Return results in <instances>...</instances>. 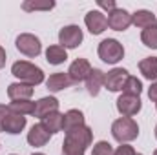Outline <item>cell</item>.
<instances>
[{"mask_svg":"<svg viewBox=\"0 0 157 155\" xmlns=\"http://www.w3.org/2000/svg\"><path fill=\"white\" fill-rule=\"evenodd\" d=\"M141 40L146 47H152V49H157V24L143 29L141 33Z\"/></svg>","mask_w":157,"mask_h":155,"instance_id":"24","label":"cell"},{"mask_svg":"<svg viewBox=\"0 0 157 155\" xmlns=\"http://www.w3.org/2000/svg\"><path fill=\"white\" fill-rule=\"evenodd\" d=\"M84 126V113L80 110H70L64 113V131Z\"/></svg>","mask_w":157,"mask_h":155,"instance_id":"22","label":"cell"},{"mask_svg":"<svg viewBox=\"0 0 157 155\" xmlns=\"http://www.w3.org/2000/svg\"><path fill=\"white\" fill-rule=\"evenodd\" d=\"M139 71L148 80H157V57H146L139 62Z\"/></svg>","mask_w":157,"mask_h":155,"instance_id":"21","label":"cell"},{"mask_svg":"<svg viewBox=\"0 0 157 155\" xmlns=\"http://www.w3.org/2000/svg\"><path fill=\"white\" fill-rule=\"evenodd\" d=\"M49 139H51V133L42 126V124H35L29 131H28V142L31 144V146H35V148H42V146H46L48 142H49Z\"/></svg>","mask_w":157,"mask_h":155,"instance_id":"13","label":"cell"},{"mask_svg":"<svg viewBox=\"0 0 157 155\" xmlns=\"http://www.w3.org/2000/svg\"><path fill=\"white\" fill-rule=\"evenodd\" d=\"M132 26V13H128L126 9H113L112 13H108V28L115 29V31H126Z\"/></svg>","mask_w":157,"mask_h":155,"instance_id":"10","label":"cell"},{"mask_svg":"<svg viewBox=\"0 0 157 155\" xmlns=\"http://www.w3.org/2000/svg\"><path fill=\"white\" fill-rule=\"evenodd\" d=\"M104 78H106V73H104L102 70H99V68H93V70L90 71V75H88V78H86L84 82H86V89H88V93H90L91 97L99 95L101 88L104 86Z\"/></svg>","mask_w":157,"mask_h":155,"instance_id":"15","label":"cell"},{"mask_svg":"<svg viewBox=\"0 0 157 155\" xmlns=\"http://www.w3.org/2000/svg\"><path fill=\"white\" fill-rule=\"evenodd\" d=\"M73 82L70 80L68 73H53L49 75V78L46 80V88L51 91V93H57V91H62L66 88H70Z\"/></svg>","mask_w":157,"mask_h":155,"instance_id":"18","label":"cell"},{"mask_svg":"<svg viewBox=\"0 0 157 155\" xmlns=\"http://www.w3.org/2000/svg\"><path fill=\"white\" fill-rule=\"evenodd\" d=\"M84 24L91 35H101L102 31L108 29V17L102 11L93 9V11H88V15L84 17Z\"/></svg>","mask_w":157,"mask_h":155,"instance_id":"8","label":"cell"},{"mask_svg":"<svg viewBox=\"0 0 157 155\" xmlns=\"http://www.w3.org/2000/svg\"><path fill=\"white\" fill-rule=\"evenodd\" d=\"M132 24H133L135 28L146 29V28L157 24V18H155V15H154L152 11H148V9H137V11L132 15Z\"/></svg>","mask_w":157,"mask_h":155,"instance_id":"17","label":"cell"},{"mask_svg":"<svg viewBox=\"0 0 157 155\" xmlns=\"http://www.w3.org/2000/svg\"><path fill=\"white\" fill-rule=\"evenodd\" d=\"M93 142V131L86 124L66 131L64 142H62V155H84L88 146Z\"/></svg>","mask_w":157,"mask_h":155,"instance_id":"1","label":"cell"},{"mask_svg":"<svg viewBox=\"0 0 157 155\" xmlns=\"http://www.w3.org/2000/svg\"><path fill=\"white\" fill-rule=\"evenodd\" d=\"M155 139H157V124H155Z\"/></svg>","mask_w":157,"mask_h":155,"instance_id":"33","label":"cell"},{"mask_svg":"<svg viewBox=\"0 0 157 155\" xmlns=\"http://www.w3.org/2000/svg\"><path fill=\"white\" fill-rule=\"evenodd\" d=\"M97 53H99V59L106 64H117L119 60L124 59V47L115 39H104L99 44Z\"/></svg>","mask_w":157,"mask_h":155,"instance_id":"4","label":"cell"},{"mask_svg":"<svg viewBox=\"0 0 157 155\" xmlns=\"http://www.w3.org/2000/svg\"><path fill=\"white\" fill-rule=\"evenodd\" d=\"M112 135L121 144L132 142L139 137V126L132 117H121L112 124Z\"/></svg>","mask_w":157,"mask_h":155,"instance_id":"3","label":"cell"},{"mask_svg":"<svg viewBox=\"0 0 157 155\" xmlns=\"http://www.w3.org/2000/svg\"><path fill=\"white\" fill-rule=\"evenodd\" d=\"M46 60H48L49 64H53V66L64 64V62L68 60V51H66L62 46H59V44L49 46V47L46 49Z\"/></svg>","mask_w":157,"mask_h":155,"instance_id":"20","label":"cell"},{"mask_svg":"<svg viewBox=\"0 0 157 155\" xmlns=\"http://www.w3.org/2000/svg\"><path fill=\"white\" fill-rule=\"evenodd\" d=\"M137 155H143V153H137Z\"/></svg>","mask_w":157,"mask_h":155,"instance_id":"36","label":"cell"},{"mask_svg":"<svg viewBox=\"0 0 157 155\" xmlns=\"http://www.w3.org/2000/svg\"><path fill=\"white\" fill-rule=\"evenodd\" d=\"M141 108H143V102H141V99L135 97V95H126V93H122L117 99V112L122 117L137 115V113L141 112Z\"/></svg>","mask_w":157,"mask_h":155,"instance_id":"7","label":"cell"},{"mask_svg":"<svg viewBox=\"0 0 157 155\" xmlns=\"http://www.w3.org/2000/svg\"><path fill=\"white\" fill-rule=\"evenodd\" d=\"M33 155H44V153H33Z\"/></svg>","mask_w":157,"mask_h":155,"instance_id":"34","label":"cell"},{"mask_svg":"<svg viewBox=\"0 0 157 155\" xmlns=\"http://www.w3.org/2000/svg\"><path fill=\"white\" fill-rule=\"evenodd\" d=\"M7 108H9V112H13L17 115H33L35 113L33 100H11Z\"/></svg>","mask_w":157,"mask_h":155,"instance_id":"23","label":"cell"},{"mask_svg":"<svg viewBox=\"0 0 157 155\" xmlns=\"http://www.w3.org/2000/svg\"><path fill=\"white\" fill-rule=\"evenodd\" d=\"M97 6L102 7V9H106L108 13H112L113 9H117V6H115L113 0H97Z\"/></svg>","mask_w":157,"mask_h":155,"instance_id":"29","label":"cell"},{"mask_svg":"<svg viewBox=\"0 0 157 155\" xmlns=\"http://www.w3.org/2000/svg\"><path fill=\"white\" fill-rule=\"evenodd\" d=\"M82 29L75 26V24H70V26H64L60 31H59V46H62L64 49H73L78 47L82 44Z\"/></svg>","mask_w":157,"mask_h":155,"instance_id":"6","label":"cell"},{"mask_svg":"<svg viewBox=\"0 0 157 155\" xmlns=\"http://www.w3.org/2000/svg\"><path fill=\"white\" fill-rule=\"evenodd\" d=\"M7 113H9V108H7L6 104H0V131H2V128H4V120H6Z\"/></svg>","mask_w":157,"mask_h":155,"instance_id":"30","label":"cell"},{"mask_svg":"<svg viewBox=\"0 0 157 155\" xmlns=\"http://www.w3.org/2000/svg\"><path fill=\"white\" fill-rule=\"evenodd\" d=\"M148 97H150V100H154L157 104V80L152 82V86H150V89H148Z\"/></svg>","mask_w":157,"mask_h":155,"instance_id":"31","label":"cell"},{"mask_svg":"<svg viewBox=\"0 0 157 155\" xmlns=\"http://www.w3.org/2000/svg\"><path fill=\"white\" fill-rule=\"evenodd\" d=\"M122 91H124L126 95H135V97H139L141 91H143V82L137 77H132V75H130L128 80H126V84H124V88H122Z\"/></svg>","mask_w":157,"mask_h":155,"instance_id":"25","label":"cell"},{"mask_svg":"<svg viewBox=\"0 0 157 155\" xmlns=\"http://www.w3.org/2000/svg\"><path fill=\"white\" fill-rule=\"evenodd\" d=\"M113 153H115V150H113L112 144L106 142V141H99V142L93 146V152H91V155H113Z\"/></svg>","mask_w":157,"mask_h":155,"instance_id":"27","label":"cell"},{"mask_svg":"<svg viewBox=\"0 0 157 155\" xmlns=\"http://www.w3.org/2000/svg\"><path fill=\"white\" fill-rule=\"evenodd\" d=\"M6 60H7V59H6V49L0 46V70L6 66Z\"/></svg>","mask_w":157,"mask_h":155,"instance_id":"32","label":"cell"},{"mask_svg":"<svg viewBox=\"0 0 157 155\" xmlns=\"http://www.w3.org/2000/svg\"><path fill=\"white\" fill-rule=\"evenodd\" d=\"M91 70H93V68H91V64H90L86 59H77V60L71 62V66H70V70H68V77H70V80H71L73 84H78V82H82V80L88 78V75H90Z\"/></svg>","mask_w":157,"mask_h":155,"instance_id":"11","label":"cell"},{"mask_svg":"<svg viewBox=\"0 0 157 155\" xmlns=\"http://www.w3.org/2000/svg\"><path fill=\"white\" fill-rule=\"evenodd\" d=\"M35 88L24 82H13L7 86V97L11 100H31Z\"/></svg>","mask_w":157,"mask_h":155,"instance_id":"12","label":"cell"},{"mask_svg":"<svg viewBox=\"0 0 157 155\" xmlns=\"http://www.w3.org/2000/svg\"><path fill=\"white\" fill-rule=\"evenodd\" d=\"M15 46H17V49H18L22 55H26V57H29V59L39 57L40 51H42L40 39L35 37V35H31V33H22V35H18L17 40H15Z\"/></svg>","mask_w":157,"mask_h":155,"instance_id":"5","label":"cell"},{"mask_svg":"<svg viewBox=\"0 0 157 155\" xmlns=\"http://www.w3.org/2000/svg\"><path fill=\"white\" fill-rule=\"evenodd\" d=\"M40 124H42L51 135H53V133H59V131L64 130V115L59 113V112H55V113H51V115L44 117V119L40 120Z\"/></svg>","mask_w":157,"mask_h":155,"instance_id":"19","label":"cell"},{"mask_svg":"<svg viewBox=\"0 0 157 155\" xmlns=\"http://www.w3.org/2000/svg\"><path fill=\"white\" fill-rule=\"evenodd\" d=\"M113 155H137V152H135L130 144H121L117 150H115Z\"/></svg>","mask_w":157,"mask_h":155,"instance_id":"28","label":"cell"},{"mask_svg":"<svg viewBox=\"0 0 157 155\" xmlns=\"http://www.w3.org/2000/svg\"><path fill=\"white\" fill-rule=\"evenodd\" d=\"M154 155H157V150H155V152H154Z\"/></svg>","mask_w":157,"mask_h":155,"instance_id":"35","label":"cell"},{"mask_svg":"<svg viewBox=\"0 0 157 155\" xmlns=\"http://www.w3.org/2000/svg\"><path fill=\"white\" fill-rule=\"evenodd\" d=\"M55 7V2L53 0H48V2H29L26 0L22 4V9L24 11H49Z\"/></svg>","mask_w":157,"mask_h":155,"instance_id":"26","label":"cell"},{"mask_svg":"<svg viewBox=\"0 0 157 155\" xmlns=\"http://www.w3.org/2000/svg\"><path fill=\"white\" fill-rule=\"evenodd\" d=\"M24 128H26V117L17 115V113L9 112L7 117H6V120H4L2 131H6V133H9V135H17V133H20Z\"/></svg>","mask_w":157,"mask_h":155,"instance_id":"16","label":"cell"},{"mask_svg":"<svg viewBox=\"0 0 157 155\" xmlns=\"http://www.w3.org/2000/svg\"><path fill=\"white\" fill-rule=\"evenodd\" d=\"M155 108H157V104H155Z\"/></svg>","mask_w":157,"mask_h":155,"instance_id":"38","label":"cell"},{"mask_svg":"<svg viewBox=\"0 0 157 155\" xmlns=\"http://www.w3.org/2000/svg\"><path fill=\"white\" fill-rule=\"evenodd\" d=\"M11 155H15V153H11Z\"/></svg>","mask_w":157,"mask_h":155,"instance_id":"37","label":"cell"},{"mask_svg":"<svg viewBox=\"0 0 157 155\" xmlns=\"http://www.w3.org/2000/svg\"><path fill=\"white\" fill-rule=\"evenodd\" d=\"M11 73L18 78V82L29 84L33 88L44 82V71L39 66H35V64H31L28 60H17L11 66Z\"/></svg>","mask_w":157,"mask_h":155,"instance_id":"2","label":"cell"},{"mask_svg":"<svg viewBox=\"0 0 157 155\" xmlns=\"http://www.w3.org/2000/svg\"><path fill=\"white\" fill-rule=\"evenodd\" d=\"M55 112H59V100L55 97H42V99H39L35 102V113L33 115L39 117L40 120H42L44 117L51 115Z\"/></svg>","mask_w":157,"mask_h":155,"instance_id":"14","label":"cell"},{"mask_svg":"<svg viewBox=\"0 0 157 155\" xmlns=\"http://www.w3.org/2000/svg\"><path fill=\"white\" fill-rule=\"evenodd\" d=\"M128 71L124 68H113L112 71L106 73V78H104V88L108 91H122L126 80H128Z\"/></svg>","mask_w":157,"mask_h":155,"instance_id":"9","label":"cell"}]
</instances>
